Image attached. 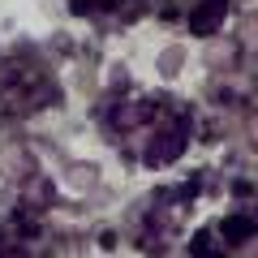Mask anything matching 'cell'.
I'll return each mask as SVG.
<instances>
[{
    "label": "cell",
    "mask_w": 258,
    "mask_h": 258,
    "mask_svg": "<svg viewBox=\"0 0 258 258\" xmlns=\"http://www.w3.org/2000/svg\"><path fill=\"white\" fill-rule=\"evenodd\" d=\"M5 172H9V176L13 172H26V151H13V147L5 151Z\"/></svg>",
    "instance_id": "6da1fadb"
}]
</instances>
